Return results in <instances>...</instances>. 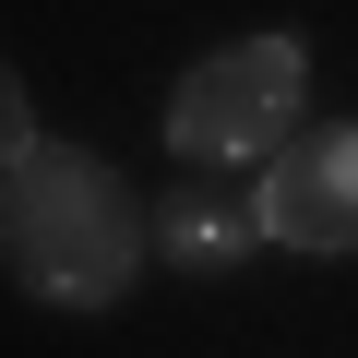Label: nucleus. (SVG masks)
<instances>
[{"label": "nucleus", "mask_w": 358, "mask_h": 358, "mask_svg": "<svg viewBox=\"0 0 358 358\" xmlns=\"http://www.w3.org/2000/svg\"><path fill=\"white\" fill-rule=\"evenodd\" d=\"M143 251H155V227H143V203L120 192L108 155L24 143L13 167H0V263H13L24 299H48V310H108V299H131Z\"/></svg>", "instance_id": "f257e3e1"}, {"label": "nucleus", "mask_w": 358, "mask_h": 358, "mask_svg": "<svg viewBox=\"0 0 358 358\" xmlns=\"http://www.w3.org/2000/svg\"><path fill=\"white\" fill-rule=\"evenodd\" d=\"M299 96H310L299 36H239V48H215L167 84V143L192 167H251L299 131Z\"/></svg>", "instance_id": "f03ea898"}, {"label": "nucleus", "mask_w": 358, "mask_h": 358, "mask_svg": "<svg viewBox=\"0 0 358 358\" xmlns=\"http://www.w3.org/2000/svg\"><path fill=\"white\" fill-rule=\"evenodd\" d=\"M251 203H263V239H287V251H358V120L287 131L263 155Z\"/></svg>", "instance_id": "7ed1b4c3"}, {"label": "nucleus", "mask_w": 358, "mask_h": 358, "mask_svg": "<svg viewBox=\"0 0 358 358\" xmlns=\"http://www.w3.org/2000/svg\"><path fill=\"white\" fill-rule=\"evenodd\" d=\"M155 239H167V263H192V275H227V263L263 239V203H251V192H167Z\"/></svg>", "instance_id": "20e7f679"}, {"label": "nucleus", "mask_w": 358, "mask_h": 358, "mask_svg": "<svg viewBox=\"0 0 358 358\" xmlns=\"http://www.w3.org/2000/svg\"><path fill=\"white\" fill-rule=\"evenodd\" d=\"M24 143H36V96H24V72H13V60H0V167H13Z\"/></svg>", "instance_id": "39448f33"}]
</instances>
